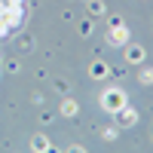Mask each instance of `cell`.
<instances>
[{"label":"cell","instance_id":"cell-1","mask_svg":"<svg viewBox=\"0 0 153 153\" xmlns=\"http://www.w3.org/2000/svg\"><path fill=\"white\" fill-rule=\"evenodd\" d=\"M22 16H25V3L22 0H0V40L9 37L19 28Z\"/></svg>","mask_w":153,"mask_h":153},{"label":"cell","instance_id":"cell-2","mask_svg":"<svg viewBox=\"0 0 153 153\" xmlns=\"http://www.w3.org/2000/svg\"><path fill=\"white\" fill-rule=\"evenodd\" d=\"M104 104H107V107H120V104H123V95H107Z\"/></svg>","mask_w":153,"mask_h":153},{"label":"cell","instance_id":"cell-3","mask_svg":"<svg viewBox=\"0 0 153 153\" xmlns=\"http://www.w3.org/2000/svg\"><path fill=\"white\" fill-rule=\"evenodd\" d=\"M141 58H144L141 49H129V61H141Z\"/></svg>","mask_w":153,"mask_h":153},{"label":"cell","instance_id":"cell-4","mask_svg":"<svg viewBox=\"0 0 153 153\" xmlns=\"http://www.w3.org/2000/svg\"><path fill=\"white\" fill-rule=\"evenodd\" d=\"M132 123H135V113L126 110V113H123V126H132Z\"/></svg>","mask_w":153,"mask_h":153}]
</instances>
